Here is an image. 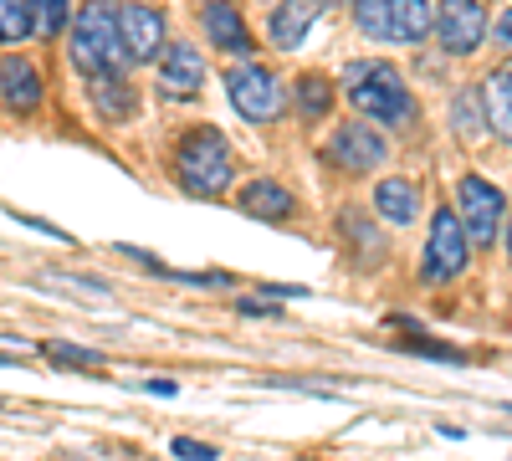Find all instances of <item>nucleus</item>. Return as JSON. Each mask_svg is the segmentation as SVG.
<instances>
[{
    "label": "nucleus",
    "mask_w": 512,
    "mask_h": 461,
    "mask_svg": "<svg viewBox=\"0 0 512 461\" xmlns=\"http://www.w3.org/2000/svg\"><path fill=\"white\" fill-rule=\"evenodd\" d=\"M344 88H349V103L364 118L384 123V129H400V123L415 118V98L405 88V77L395 67H384V62H354L349 77H344Z\"/></svg>",
    "instance_id": "1"
},
{
    "label": "nucleus",
    "mask_w": 512,
    "mask_h": 461,
    "mask_svg": "<svg viewBox=\"0 0 512 461\" xmlns=\"http://www.w3.org/2000/svg\"><path fill=\"white\" fill-rule=\"evenodd\" d=\"M72 62L82 72H123L128 47H123V31H118V11L113 0H88L72 21Z\"/></svg>",
    "instance_id": "2"
},
{
    "label": "nucleus",
    "mask_w": 512,
    "mask_h": 461,
    "mask_svg": "<svg viewBox=\"0 0 512 461\" xmlns=\"http://www.w3.org/2000/svg\"><path fill=\"white\" fill-rule=\"evenodd\" d=\"M175 175L190 195L210 200V195H226L231 185V144L216 134V129H195L180 154H175Z\"/></svg>",
    "instance_id": "3"
},
{
    "label": "nucleus",
    "mask_w": 512,
    "mask_h": 461,
    "mask_svg": "<svg viewBox=\"0 0 512 461\" xmlns=\"http://www.w3.org/2000/svg\"><path fill=\"white\" fill-rule=\"evenodd\" d=\"M354 21H359L364 36L405 47V41H420L431 31V6H425V0H359Z\"/></svg>",
    "instance_id": "4"
},
{
    "label": "nucleus",
    "mask_w": 512,
    "mask_h": 461,
    "mask_svg": "<svg viewBox=\"0 0 512 461\" xmlns=\"http://www.w3.org/2000/svg\"><path fill=\"white\" fill-rule=\"evenodd\" d=\"M466 251H472L466 221H461L456 211H436V221H431V241H425L420 277H425V282H451V277L466 267Z\"/></svg>",
    "instance_id": "5"
},
{
    "label": "nucleus",
    "mask_w": 512,
    "mask_h": 461,
    "mask_svg": "<svg viewBox=\"0 0 512 461\" xmlns=\"http://www.w3.org/2000/svg\"><path fill=\"white\" fill-rule=\"evenodd\" d=\"M456 200H461V221H466V236H472V246H492L497 241V226H502V190L487 185L482 175H466L456 185Z\"/></svg>",
    "instance_id": "6"
},
{
    "label": "nucleus",
    "mask_w": 512,
    "mask_h": 461,
    "mask_svg": "<svg viewBox=\"0 0 512 461\" xmlns=\"http://www.w3.org/2000/svg\"><path fill=\"white\" fill-rule=\"evenodd\" d=\"M226 93H231L236 113L251 118V123H267V118L282 113V88H277V77L267 67H236L226 77Z\"/></svg>",
    "instance_id": "7"
},
{
    "label": "nucleus",
    "mask_w": 512,
    "mask_h": 461,
    "mask_svg": "<svg viewBox=\"0 0 512 461\" xmlns=\"http://www.w3.org/2000/svg\"><path fill=\"white\" fill-rule=\"evenodd\" d=\"M436 36H441V47L456 52V57L477 52L482 36H487V11H482V0H441V11H436Z\"/></svg>",
    "instance_id": "8"
},
{
    "label": "nucleus",
    "mask_w": 512,
    "mask_h": 461,
    "mask_svg": "<svg viewBox=\"0 0 512 461\" xmlns=\"http://www.w3.org/2000/svg\"><path fill=\"white\" fill-rule=\"evenodd\" d=\"M328 159L349 175H369V170L384 164V139L374 129H364V123H349V129H338L328 139Z\"/></svg>",
    "instance_id": "9"
},
{
    "label": "nucleus",
    "mask_w": 512,
    "mask_h": 461,
    "mask_svg": "<svg viewBox=\"0 0 512 461\" xmlns=\"http://www.w3.org/2000/svg\"><path fill=\"white\" fill-rule=\"evenodd\" d=\"M118 31H123L128 57L154 62L164 52V16L154 6H118Z\"/></svg>",
    "instance_id": "10"
},
{
    "label": "nucleus",
    "mask_w": 512,
    "mask_h": 461,
    "mask_svg": "<svg viewBox=\"0 0 512 461\" xmlns=\"http://www.w3.org/2000/svg\"><path fill=\"white\" fill-rule=\"evenodd\" d=\"M200 82H205V62H200V52L185 47V41H175V47L164 41V52H159V88H164V93H175V98H195V93H200Z\"/></svg>",
    "instance_id": "11"
},
{
    "label": "nucleus",
    "mask_w": 512,
    "mask_h": 461,
    "mask_svg": "<svg viewBox=\"0 0 512 461\" xmlns=\"http://www.w3.org/2000/svg\"><path fill=\"white\" fill-rule=\"evenodd\" d=\"M205 36L216 41L221 52H231V57H251L256 52L251 31H246V21H241V11L231 6V0H205Z\"/></svg>",
    "instance_id": "12"
},
{
    "label": "nucleus",
    "mask_w": 512,
    "mask_h": 461,
    "mask_svg": "<svg viewBox=\"0 0 512 461\" xmlns=\"http://www.w3.org/2000/svg\"><path fill=\"white\" fill-rule=\"evenodd\" d=\"M0 103L11 113H31L41 103V72L21 57H0Z\"/></svg>",
    "instance_id": "13"
},
{
    "label": "nucleus",
    "mask_w": 512,
    "mask_h": 461,
    "mask_svg": "<svg viewBox=\"0 0 512 461\" xmlns=\"http://www.w3.org/2000/svg\"><path fill=\"white\" fill-rule=\"evenodd\" d=\"M482 113H487V123H492V134L512 144V72H507V67L482 82Z\"/></svg>",
    "instance_id": "14"
},
{
    "label": "nucleus",
    "mask_w": 512,
    "mask_h": 461,
    "mask_svg": "<svg viewBox=\"0 0 512 461\" xmlns=\"http://www.w3.org/2000/svg\"><path fill=\"white\" fill-rule=\"evenodd\" d=\"M313 21H318V0H282L277 16H272V41L292 52L297 41L313 31Z\"/></svg>",
    "instance_id": "15"
},
{
    "label": "nucleus",
    "mask_w": 512,
    "mask_h": 461,
    "mask_svg": "<svg viewBox=\"0 0 512 461\" xmlns=\"http://www.w3.org/2000/svg\"><path fill=\"white\" fill-rule=\"evenodd\" d=\"M241 211L256 216V221H287L292 216V195L282 185H272V180H251L241 190Z\"/></svg>",
    "instance_id": "16"
},
{
    "label": "nucleus",
    "mask_w": 512,
    "mask_h": 461,
    "mask_svg": "<svg viewBox=\"0 0 512 461\" xmlns=\"http://www.w3.org/2000/svg\"><path fill=\"white\" fill-rule=\"evenodd\" d=\"M374 205H379V216H384V221L410 226L415 211H420V195H415V185H405V180H384V185L374 190Z\"/></svg>",
    "instance_id": "17"
},
{
    "label": "nucleus",
    "mask_w": 512,
    "mask_h": 461,
    "mask_svg": "<svg viewBox=\"0 0 512 461\" xmlns=\"http://www.w3.org/2000/svg\"><path fill=\"white\" fill-rule=\"evenodd\" d=\"M93 103L103 118H128L134 113V88L118 72H93Z\"/></svg>",
    "instance_id": "18"
},
{
    "label": "nucleus",
    "mask_w": 512,
    "mask_h": 461,
    "mask_svg": "<svg viewBox=\"0 0 512 461\" xmlns=\"http://www.w3.org/2000/svg\"><path fill=\"white\" fill-rule=\"evenodd\" d=\"M36 31L31 0H0V41H26Z\"/></svg>",
    "instance_id": "19"
},
{
    "label": "nucleus",
    "mask_w": 512,
    "mask_h": 461,
    "mask_svg": "<svg viewBox=\"0 0 512 461\" xmlns=\"http://www.w3.org/2000/svg\"><path fill=\"white\" fill-rule=\"evenodd\" d=\"M297 108H303L308 118H323L328 108H333V88H328V77H303L297 82Z\"/></svg>",
    "instance_id": "20"
},
{
    "label": "nucleus",
    "mask_w": 512,
    "mask_h": 461,
    "mask_svg": "<svg viewBox=\"0 0 512 461\" xmlns=\"http://www.w3.org/2000/svg\"><path fill=\"white\" fill-rule=\"evenodd\" d=\"M47 359L62 369H103L98 349H82V344H47Z\"/></svg>",
    "instance_id": "21"
},
{
    "label": "nucleus",
    "mask_w": 512,
    "mask_h": 461,
    "mask_svg": "<svg viewBox=\"0 0 512 461\" xmlns=\"http://www.w3.org/2000/svg\"><path fill=\"white\" fill-rule=\"evenodd\" d=\"M31 11H36V31H41V36H62V26H67V0H31Z\"/></svg>",
    "instance_id": "22"
},
{
    "label": "nucleus",
    "mask_w": 512,
    "mask_h": 461,
    "mask_svg": "<svg viewBox=\"0 0 512 461\" xmlns=\"http://www.w3.org/2000/svg\"><path fill=\"white\" fill-rule=\"evenodd\" d=\"M477 113H482V108H477L472 93H461V98H456V123H461V134H477Z\"/></svg>",
    "instance_id": "23"
},
{
    "label": "nucleus",
    "mask_w": 512,
    "mask_h": 461,
    "mask_svg": "<svg viewBox=\"0 0 512 461\" xmlns=\"http://www.w3.org/2000/svg\"><path fill=\"white\" fill-rule=\"evenodd\" d=\"M175 456H190V461H216V446H205V441H175Z\"/></svg>",
    "instance_id": "24"
},
{
    "label": "nucleus",
    "mask_w": 512,
    "mask_h": 461,
    "mask_svg": "<svg viewBox=\"0 0 512 461\" xmlns=\"http://www.w3.org/2000/svg\"><path fill=\"white\" fill-rule=\"evenodd\" d=\"M497 41H502V47H512V11L497 21Z\"/></svg>",
    "instance_id": "25"
},
{
    "label": "nucleus",
    "mask_w": 512,
    "mask_h": 461,
    "mask_svg": "<svg viewBox=\"0 0 512 461\" xmlns=\"http://www.w3.org/2000/svg\"><path fill=\"white\" fill-rule=\"evenodd\" d=\"M507 251H512V231H507Z\"/></svg>",
    "instance_id": "26"
},
{
    "label": "nucleus",
    "mask_w": 512,
    "mask_h": 461,
    "mask_svg": "<svg viewBox=\"0 0 512 461\" xmlns=\"http://www.w3.org/2000/svg\"><path fill=\"white\" fill-rule=\"evenodd\" d=\"M328 6H338V0H328Z\"/></svg>",
    "instance_id": "27"
}]
</instances>
